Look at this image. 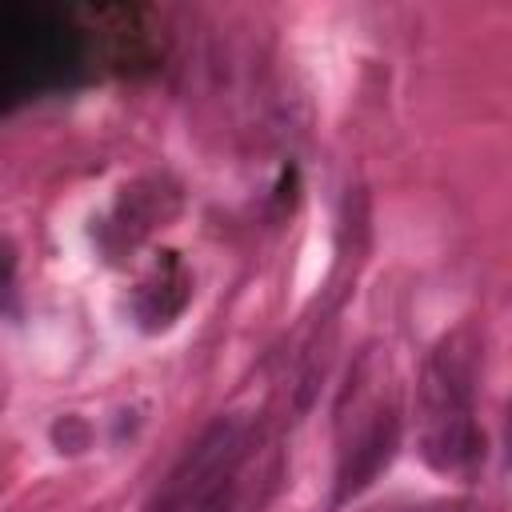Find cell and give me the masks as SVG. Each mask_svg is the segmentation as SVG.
Here are the masks:
<instances>
[{"mask_svg":"<svg viewBox=\"0 0 512 512\" xmlns=\"http://www.w3.org/2000/svg\"><path fill=\"white\" fill-rule=\"evenodd\" d=\"M424 416V460L436 472H464L484 452V436L472 420V368L468 360L444 344L428 368L420 388Z\"/></svg>","mask_w":512,"mask_h":512,"instance_id":"cell-1","label":"cell"},{"mask_svg":"<svg viewBox=\"0 0 512 512\" xmlns=\"http://www.w3.org/2000/svg\"><path fill=\"white\" fill-rule=\"evenodd\" d=\"M244 448L248 440L236 420H212L176 460L148 512H232Z\"/></svg>","mask_w":512,"mask_h":512,"instance_id":"cell-2","label":"cell"},{"mask_svg":"<svg viewBox=\"0 0 512 512\" xmlns=\"http://www.w3.org/2000/svg\"><path fill=\"white\" fill-rule=\"evenodd\" d=\"M72 64V32L44 8L0 4V108Z\"/></svg>","mask_w":512,"mask_h":512,"instance_id":"cell-3","label":"cell"},{"mask_svg":"<svg viewBox=\"0 0 512 512\" xmlns=\"http://www.w3.org/2000/svg\"><path fill=\"white\" fill-rule=\"evenodd\" d=\"M392 452H396V420L384 412V416L372 420V424L356 436V444L344 452L336 500H348V496H356L364 484H372V476L392 460Z\"/></svg>","mask_w":512,"mask_h":512,"instance_id":"cell-4","label":"cell"},{"mask_svg":"<svg viewBox=\"0 0 512 512\" xmlns=\"http://www.w3.org/2000/svg\"><path fill=\"white\" fill-rule=\"evenodd\" d=\"M52 436H56L60 452H64V448H68V452H80V448H84V440H88V432H84V424H80L76 416H64V420L52 428Z\"/></svg>","mask_w":512,"mask_h":512,"instance_id":"cell-5","label":"cell"},{"mask_svg":"<svg viewBox=\"0 0 512 512\" xmlns=\"http://www.w3.org/2000/svg\"><path fill=\"white\" fill-rule=\"evenodd\" d=\"M8 264H12V260H8V256L0 252V280H4V272H8Z\"/></svg>","mask_w":512,"mask_h":512,"instance_id":"cell-6","label":"cell"}]
</instances>
